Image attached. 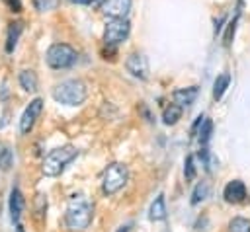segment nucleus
I'll return each instance as SVG.
<instances>
[{"label":"nucleus","mask_w":250,"mask_h":232,"mask_svg":"<svg viewBox=\"0 0 250 232\" xmlns=\"http://www.w3.org/2000/svg\"><path fill=\"white\" fill-rule=\"evenodd\" d=\"M94 205L88 201L86 195H72L64 213V224L70 230H84L92 222Z\"/></svg>","instance_id":"obj_1"},{"label":"nucleus","mask_w":250,"mask_h":232,"mask_svg":"<svg viewBox=\"0 0 250 232\" xmlns=\"http://www.w3.org/2000/svg\"><path fill=\"white\" fill-rule=\"evenodd\" d=\"M78 156V150L70 144L66 146H59L55 150H51L45 158H43V164H41V172L47 175V177H57L64 172V168Z\"/></svg>","instance_id":"obj_2"},{"label":"nucleus","mask_w":250,"mask_h":232,"mask_svg":"<svg viewBox=\"0 0 250 232\" xmlns=\"http://www.w3.org/2000/svg\"><path fill=\"white\" fill-rule=\"evenodd\" d=\"M86 96H88L86 84H84L82 80H76V78L64 80V82H61V84H57V86L53 88V97H55V101H59V103H62V105H70V107L84 103Z\"/></svg>","instance_id":"obj_3"},{"label":"nucleus","mask_w":250,"mask_h":232,"mask_svg":"<svg viewBox=\"0 0 250 232\" xmlns=\"http://www.w3.org/2000/svg\"><path fill=\"white\" fill-rule=\"evenodd\" d=\"M129 179V170L125 164H119V162H113L105 168L104 172V177H102V189L105 195H115L119 189L125 187Z\"/></svg>","instance_id":"obj_4"},{"label":"nucleus","mask_w":250,"mask_h":232,"mask_svg":"<svg viewBox=\"0 0 250 232\" xmlns=\"http://www.w3.org/2000/svg\"><path fill=\"white\" fill-rule=\"evenodd\" d=\"M45 60L51 68L61 70V68H68L76 62V51L68 45V43H53L47 49Z\"/></svg>","instance_id":"obj_5"},{"label":"nucleus","mask_w":250,"mask_h":232,"mask_svg":"<svg viewBox=\"0 0 250 232\" xmlns=\"http://www.w3.org/2000/svg\"><path fill=\"white\" fill-rule=\"evenodd\" d=\"M129 31H131V23L127 21V18H111L105 23L104 41H105V45L115 47L129 37Z\"/></svg>","instance_id":"obj_6"},{"label":"nucleus","mask_w":250,"mask_h":232,"mask_svg":"<svg viewBox=\"0 0 250 232\" xmlns=\"http://www.w3.org/2000/svg\"><path fill=\"white\" fill-rule=\"evenodd\" d=\"M41 111H43V99L41 97H35L33 101H29V105L25 107V111L20 117V133L21 135H27L33 129V125H35L37 117L41 115Z\"/></svg>","instance_id":"obj_7"},{"label":"nucleus","mask_w":250,"mask_h":232,"mask_svg":"<svg viewBox=\"0 0 250 232\" xmlns=\"http://www.w3.org/2000/svg\"><path fill=\"white\" fill-rule=\"evenodd\" d=\"M125 68H127V72H131V76H135V78L145 80V78L148 76V64H146V58H145L141 53L129 55L127 60H125Z\"/></svg>","instance_id":"obj_8"},{"label":"nucleus","mask_w":250,"mask_h":232,"mask_svg":"<svg viewBox=\"0 0 250 232\" xmlns=\"http://www.w3.org/2000/svg\"><path fill=\"white\" fill-rule=\"evenodd\" d=\"M131 10V0H104L102 12L109 18H127Z\"/></svg>","instance_id":"obj_9"},{"label":"nucleus","mask_w":250,"mask_h":232,"mask_svg":"<svg viewBox=\"0 0 250 232\" xmlns=\"http://www.w3.org/2000/svg\"><path fill=\"white\" fill-rule=\"evenodd\" d=\"M223 197H225V201H229V203H240V201H244V197H246V185H244L240 179H232V181H229V183L225 185Z\"/></svg>","instance_id":"obj_10"},{"label":"nucleus","mask_w":250,"mask_h":232,"mask_svg":"<svg viewBox=\"0 0 250 232\" xmlns=\"http://www.w3.org/2000/svg\"><path fill=\"white\" fill-rule=\"evenodd\" d=\"M195 97H197V88H195V86L180 88V90H176V92L172 94L174 103H176V105H180L182 109H184V107H189V105L195 101Z\"/></svg>","instance_id":"obj_11"},{"label":"nucleus","mask_w":250,"mask_h":232,"mask_svg":"<svg viewBox=\"0 0 250 232\" xmlns=\"http://www.w3.org/2000/svg\"><path fill=\"white\" fill-rule=\"evenodd\" d=\"M21 213H23V195L18 187H14L10 193V218H12V222L18 224Z\"/></svg>","instance_id":"obj_12"},{"label":"nucleus","mask_w":250,"mask_h":232,"mask_svg":"<svg viewBox=\"0 0 250 232\" xmlns=\"http://www.w3.org/2000/svg\"><path fill=\"white\" fill-rule=\"evenodd\" d=\"M21 21H12L10 27H8V37H6V53H12L20 41V35H21Z\"/></svg>","instance_id":"obj_13"},{"label":"nucleus","mask_w":250,"mask_h":232,"mask_svg":"<svg viewBox=\"0 0 250 232\" xmlns=\"http://www.w3.org/2000/svg\"><path fill=\"white\" fill-rule=\"evenodd\" d=\"M148 218L150 220H164L166 218V199L162 193L152 201L150 211H148Z\"/></svg>","instance_id":"obj_14"},{"label":"nucleus","mask_w":250,"mask_h":232,"mask_svg":"<svg viewBox=\"0 0 250 232\" xmlns=\"http://www.w3.org/2000/svg\"><path fill=\"white\" fill-rule=\"evenodd\" d=\"M18 82H20V86H21L25 92H35V90H37V74H35L33 70H29V68H23V70L20 72Z\"/></svg>","instance_id":"obj_15"},{"label":"nucleus","mask_w":250,"mask_h":232,"mask_svg":"<svg viewBox=\"0 0 250 232\" xmlns=\"http://www.w3.org/2000/svg\"><path fill=\"white\" fill-rule=\"evenodd\" d=\"M180 119H182V107H180V105L170 103L168 107H164V111H162V121H164V125H176Z\"/></svg>","instance_id":"obj_16"},{"label":"nucleus","mask_w":250,"mask_h":232,"mask_svg":"<svg viewBox=\"0 0 250 232\" xmlns=\"http://www.w3.org/2000/svg\"><path fill=\"white\" fill-rule=\"evenodd\" d=\"M229 84H230V76H229V74L217 76V80H215V84H213V97H215V99H221V97L225 96Z\"/></svg>","instance_id":"obj_17"},{"label":"nucleus","mask_w":250,"mask_h":232,"mask_svg":"<svg viewBox=\"0 0 250 232\" xmlns=\"http://www.w3.org/2000/svg\"><path fill=\"white\" fill-rule=\"evenodd\" d=\"M229 232H250V220L236 216L229 222Z\"/></svg>","instance_id":"obj_18"},{"label":"nucleus","mask_w":250,"mask_h":232,"mask_svg":"<svg viewBox=\"0 0 250 232\" xmlns=\"http://www.w3.org/2000/svg\"><path fill=\"white\" fill-rule=\"evenodd\" d=\"M207 193H209V185H207L205 181L197 183V185H195V189H193V193H191V205L201 203V201L207 197Z\"/></svg>","instance_id":"obj_19"},{"label":"nucleus","mask_w":250,"mask_h":232,"mask_svg":"<svg viewBox=\"0 0 250 232\" xmlns=\"http://www.w3.org/2000/svg\"><path fill=\"white\" fill-rule=\"evenodd\" d=\"M199 127H201L199 129V140H201V144H207V140L211 136V131H213V121L207 119V117H203V121H201Z\"/></svg>","instance_id":"obj_20"},{"label":"nucleus","mask_w":250,"mask_h":232,"mask_svg":"<svg viewBox=\"0 0 250 232\" xmlns=\"http://www.w3.org/2000/svg\"><path fill=\"white\" fill-rule=\"evenodd\" d=\"M12 166V150L0 144V170H8Z\"/></svg>","instance_id":"obj_21"},{"label":"nucleus","mask_w":250,"mask_h":232,"mask_svg":"<svg viewBox=\"0 0 250 232\" xmlns=\"http://www.w3.org/2000/svg\"><path fill=\"white\" fill-rule=\"evenodd\" d=\"M31 2H33L35 10H39V12H51L59 4V0H31Z\"/></svg>","instance_id":"obj_22"},{"label":"nucleus","mask_w":250,"mask_h":232,"mask_svg":"<svg viewBox=\"0 0 250 232\" xmlns=\"http://www.w3.org/2000/svg\"><path fill=\"white\" fill-rule=\"evenodd\" d=\"M184 174H186V179H193V177H195L193 156H188V158H186V164H184Z\"/></svg>","instance_id":"obj_23"},{"label":"nucleus","mask_w":250,"mask_h":232,"mask_svg":"<svg viewBox=\"0 0 250 232\" xmlns=\"http://www.w3.org/2000/svg\"><path fill=\"white\" fill-rule=\"evenodd\" d=\"M236 21H238V19L234 18V19H232V21L229 23V29H227V35H225V45H227V47L230 45V39L234 37V29H236Z\"/></svg>","instance_id":"obj_24"},{"label":"nucleus","mask_w":250,"mask_h":232,"mask_svg":"<svg viewBox=\"0 0 250 232\" xmlns=\"http://www.w3.org/2000/svg\"><path fill=\"white\" fill-rule=\"evenodd\" d=\"M4 2L8 4V8L12 12H21V2L20 0H4Z\"/></svg>","instance_id":"obj_25"},{"label":"nucleus","mask_w":250,"mask_h":232,"mask_svg":"<svg viewBox=\"0 0 250 232\" xmlns=\"http://www.w3.org/2000/svg\"><path fill=\"white\" fill-rule=\"evenodd\" d=\"M68 2H72V4H88L90 0H68Z\"/></svg>","instance_id":"obj_26"},{"label":"nucleus","mask_w":250,"mask_h":232,"mask_svg":"<svg viewBox=\"0 0 250 232\" xmlns=\"http://www.w3.org/2000/svg\"><path fill=\"white\" fill-rule=\"evenodd\" d=\"M117 232H129V224H127V226H121Z\"/></svg>","instance_id":"obj_27"},{"label":"nucleus","mask_w":250,"mask_h":232,"mask_svg":"<svg viewBox=\"0 0 250 232\" xmlns=\"http://www.w3.org/2000/svg\"><path fill=\"white\" fill-rule=\"evenodd\" d=\"M16 232H23V226H21V224H18V226H16Z\"/></svg>","instance_id":"obj_28"}]
</instances>
